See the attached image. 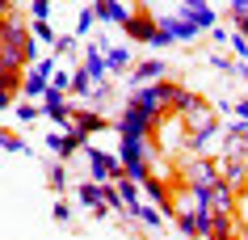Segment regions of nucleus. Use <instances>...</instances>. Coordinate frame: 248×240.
I'll return each mask as SVG.
<instances>
[{"instance_id": "24", "label": "nucleus", "mask_w": 248, "mask_h": 240, "mask_svg": "<svg viewBox=\"0 0 248 240\" xmlns=\"http://www.w3.org/2000/svg\"><path fill=\"white\" fill-rule=\"evenodd\" d=\"M114 190H118V198H122V202H139V198H143V186L131 181V177H118Z\"/></svg>"}, {"instance_id": "20", "label": "nucleus", "mask_w": 248, "mask_h": 240, "mask_svg": "<svg viewBox=\"0 0 248 240\" xmlns=\"http://www.w3.org/2000/svg\"><path fill=\"white\" fill-rule=\"evenodd\" d=\"M135 224L147 227V232H160V227L169 224V215L160 211V207H147V202H139V215H135Z\"/></svg>"}, {"instance_id": "11", "label": "nucleus", "mask_w": 248, "mask_h": 240, "mask_svg": "<svg viewBox=\"0 0 248 240\" xmlns=\"http://www.w3.org/2000/svg\"><path fill=\"white\" fill-rule=\"evenodd\" d=\"M97 47H101V55H105V72H109V76H126V67L135 64L131 59V47H126V42H109V38H97Z\"/></svg>"}, {"instance_id": "29", "label": "nucleus", "mask_w": 248, "mask_h": 240, "mask_svg": "<svg viewBox=\"0 0 248 240\" xmlns=\"http://www.w3.org/2000/svg\"><path fill=\"white\" fill-rule=\"evenodd\" d=\"M38 114H42V106H30V97L21 101V106H13V118L21 122V127H30V122L38 118Z\"/></svg>"}, {"instance_id": "39", "label": "nucleus", "mask_w": 248, "mask_h": 240, "mask_svg": "<svg viewBox=\"0 0 248 240\" xmlns=\"http://www.w3.org/2000/svg\"><path fill=\"white\" fill-rule=\"evenodd\" d=\"M232 114L240 122H248V97H235V101H232Z\"/></svg>"}, {"instance_id": "30", "label": "nucleus", "mask_w": 248, "mask_h": 240, "mask_svg": "<svg viewBox=\"0 0 248 240\" xmlns=\"http://www.w3.org/2000/svg\"><path fill=\"white\" fill-rule=\"evenodd\" d=\"M21 76H26V72H9V67H0V89H9V93H21Z\"/></svg>"}, {"instance_id": "12", "label": "nucleus", "mask_w": 248, "mask_h": 240, "mask_svg": "<svg viewBox=\"0 0 248 240\" xmlns=\"http://www.w3.org/2000/svg\"><path fill=\"white\" fill-rule=\"evenodd\" d=\"M42 118H51L55 127H72V106H67V97L59 93V89H46L42 93Z\"/></svg>"}, {"instance_id": "38", "label": "nucleus", "mask_w": 248, "mask_h": 240, "mask_svg": "<svg viewBox=\"0 0 248 240\" xmlns=\"http://www.w3.org/2000/svg\"><path fill=\"white\" fill-rule=\"evenodd\" d=\"M227 9H232V21H244L248 17V0H232Z\"/></svg>"}, {"instance_id": "18", "label": "nucleus", "mask_w": 248, "mask_h": 240, "mask_svg": "<svg viewBox=\"0 0 248 240\" xmlns=\"http://www.w3.org/2000/svg\"><path fill=\"white\" fill-rule=\"evenodd\" d=\"M72 127H76L80 135H93V131H105L109 122H105V114H101V110H93V106H84V110H76V106H72Z\"/></svg>"}, {"instance_id": "25", "label": "nucleus", "mask_w": 248, "mask_h": 240, "mask_svg": "<svg viewBox=\"0 0 248 240\" xmlns=\"http://www.w3.org/2000/svg\"><path fill=\"white\" fill-rule=\"evenodd\" d=\"M46 186H51L55 194H63V190H67V169H63V160H55L51 169H46Z\"/></svg>"}, {"instance_id": "9", "label": "nucleus", "mask_w": 248, "mask_h": 240, "mask_svg": "<svg viewBox=\"0 0 248 240\" xmlns=\"http://www.w3.org/2000/svg\"><path fill=\"white\" fill-rule=\"evenodd\" d=\"M76 202L93 215V219H101V215L109 211V202H105V186H101V181H93V177L76 186Z\"/></svg>"}, {"instance_id": "34", "label": "nucleus", "mask_w": 248, "mask_h": 240, "mask_svg": "<svg viewBox=\"0 0 248 240\" xmlns=\"http://www.w3.org/2000/svg\"><path fill=\"white\" fill-rule=\"evenodd\" d=\"M51 89H59V93L72 89V72H67V67H55V72H51Z\"/></svg>"}, {"instance_id": "3", "label": "nucleus", "mask_w": 248, "mask_h": 240, "mask_svg": "<svg viewBox=\"0 0 248 240\" xmlns=\"http://www.w3.org/2000/svg\"><path fill=\"white\" fill-rule=\"evenodd\" d=\"M114 131L122 135V139H152V135L160 131V122H152V118H143L139 110L126 101V106L118 110V118H114Z\"/></svg>"}, {"instance_id": "26", "label": "nucleus", "mask_w": 248, "mask_h": 240, "mask_svg": "<svg viewBox=\"0 0 248 240\" xmlns=\"http://www.w3.org/2000/svg\"><path fill=\"white\" fill-rule=\"evenodd\" d=\"M93 26H97V9L89 4V9H80V13H76V30H72V34H76V38H84Z\"/></svg>"}, {"instance_id": "32", "label": "nucleus", "mask_w": 248, "mask_h": 240, "mask_svg": "<svg viewBox=\"0 0 248 240\" xmlns=\"http://www.w3.org/2000/svg\"><path fill=\"white\" fill-rule=\"evenodd\" d=\"M30 30H34V38H42V42H55V38H59L51 21H34V17H30Z\"/></svg>"}, {"instance_id": "6", "label": "nucleus", "mask_w": 248, "mask_h": 240, "mask_svg": "<svg viewBox=\"0 0 248 240\" xmlns=\"http://www.w3.org/2000/svg\"><path fill=\"white\" fill-rule=\"evenodd\" d=\"M55 67H59V64H55L51 55H46V59H34V64L26 67V76H21V93H26L30 101L51 89V72H55Z\"/></svg>"}, {"instance_id": "40", "label": "nucleus", "mask_w": 248, "mask_h": 240, "mask_svg": "<svg viewBox=\"0 0 248 240\" xmlns=\"http://www.w3.org/2000/svg\"><path fill=\"white\" fill-rule=\"evenodd\" d=\"M9 106H13V93H9V89H0V114H4Z\"/></svg>"}, {"instance_id": "7", "label": "nucleus", "mask_w": 248, "mask_h": 240, "mask_svg": "<svg viewBox=\"0 0 248 240\" xmlns=\"http://www.w3.org/2000/svg\"><path fill=\"white\" fill-rule=\"evenodd\" d=\"M156 26L164 30V34H169L172 42H194L198 34H202V30L194 26V17L185 13V9H172V13H160V17H156Z\"/></svg>"}, {"instance_id": "35", "label": "nucleus", "mask_w": 248, "mask_h": 240, "mask_svg": "<svg viewBox=\"0 0 248 240\" xmlns=\"http://www.w3.org/2000/svg\"><path fill=\"white\" fill-rule=\"evenodd\" d=\"M210 67H215V72H223V76H232V72H235V64L227 59V55H219V51L210 55Z\"/></svg>"}, {"instance_id": "10", "label": "nucleus", "mask_w": 248, "mask_h": 240, "mask_svg": "<svg viewBox=\"0 0 248 240\" xmlns=\"http://www.w3.org/2000/svg\"><path fill=\"white\" fill-rule=\"evenodd\" d=\"M93 9H97V21L118 26V30L135 17V4H131V0H93Z\"/></svg>"}, {"instance_id": "5", "label": "nucleus", "mask_w": 248, "mask_h": 240, "mask_svg": "<svg viewBox=\"0 0 248 240\" xmlns=\"http://www.w3.org/2000/svg\"><path fill=\"white\" fill-rule=\"evenodd\" d=\"M80 152H84V164H89V177L93 181H118V177H122V164H118V156H105L101 147H93V144H84L80 147Z\"/></svg>"}, {"instance_id": "41", "label": "nucleus", "mask_w": 248, "mask_h": 240, "mask_svg": "<svg viewBox=\"0 0 248 240\" xmlns=\"http://www.w3.org/2000/svg\"><path fill=\"white\" fill-rule=\"evenodd\" d=\"M235 76H240V80L248 84V59H240V64H235Z\"/></svg>"}, {"instance_id": "31", "label": "nucleus", "mask_w": 248, "mask_h": 240, "mask_svg": "<svg viewBox=\"0 0 248 240\" xmlns=\"http://www.w3.org/2000/svg\"><path fill=\"white\" fill-rule=\"evenodd\" d=\"M51 47H55V55H72V51H80V38L76 34H59Z\"/></svg>"}, {"instance_id": "43", "label": "nucleus", "mask_w": 248, "mask_h": 240, "mask_svg": "<svg viewBox=\"0 0 248 240\" xmlns=\"http://www.w3.org/2000/svg\"><path fill=\"white\" fill-rule=\"evenodd\" d=\"M232 240H240V232H235V236H232Z\"/></svg>"}, {"instance_id": "8", "label": "nucleus", "mask_w": 248, "mask_h": 240, "mask_svg": "<svg viewBox=\"0 0 248 240\" xmlns=\"http://www.w3.org/2000/svg\"><path fill=\"white\" fill-rule=\"evenodd\" d=\"M84 144H89V135H80L76 127H67V131L59 127V131H51V135H46V152H51L55 160H67V156H76V152H80Z\"/></svg>"}, {"instance_id": "36", "label": "nucleus", "mask_w": 248, "mask_h": 240, "mask_svg": "<svg viewBox=\"0 0 248 240\" xmlns=\"http://www.w3.org/2000/svg\"><path fill=\"white\" fill-rule=\"evenodd\" d=\"M51 215H55V224H67V219H72V207H67V202H63V194H59V198H55Z\"/></svg>"}, {"instance_id": "42", "label": "nucleus", "mask_w": 248, "mask_h": 240, "mask_svg": "<svg viewBox=\"0 0 248 240\" xmlns=\"http://www.w3.org/2000/svg\"><path fill=\"white\" fill-rule=\"evenodd\" d=\"M240 240H248V232H240Z\"/></svg>"}, {"instance_id": "33", "label": "nucleus", "mask_w": 248, "mask_h": 240, "mask_svg": "<svg viewBox=\"0 0 248 240\" xmlns=\"http://www.w3.org/2000/svg\"><path fill=\"white\" fill-rule=\"evenodd\" d=\"M227 47H232L235 59H248V38L240 34V30H232V38H227Z\"/></svg>"}, {"instance_id": "16", "label": "nucleus", "mask_w": 248, "mask_h": 240, "mask_svg": "<svg viewBox=\"0 0 248 240\" xmlns=\"http://www.w3.org/2000/svg\"><path fill=\"white\" fill-rule=\"evenodd\" d=\"M235 202H240V190H232L223 177L206 190V207H210V211H235Z\"/></svg>"}, {"instance_id": "2", "label": "nucleus", "mask_w": 248, "mask_h": 240, "mask_svg": "<svg viewBox=\"0 0 248 240\" xmlns=\"http://www.w3.org/2000/svg\"><path fill=\"white\" fill-rule=\"evenodd\" d=\"M0 47H17V51L26 55V64H34V59H38L34 30H30V21H26V13H21V9H13V13L0 17Z\"/></svg>"}, {"instance_id": "28", "label": "nucleus", "mask_w": 248, "mask_h": 240, "mask_svg": "<svg viewBox=\"0 0 248 240\" xmlns=\"http://www.w3.org/2000/svg\"><path fill=\"white\" fill-rule=\"evenodd\" d=\"M55 4H59V0H30V17H34V21H51Z\"/></svg>"}, {"instance_id": "14", "label": "nucleus", "mask_w": 248, "mask_h": 240, "mask_svg": "<svg viewBox=\"0 0 248 240\" xmlns=\"http://www.w3.org/2000/svg\"><path fill=\"white\" fill-rule=\"evenodd\" d=\"M215 164H219V177H223L232 190H244V181H248V164H244V156H219Z\"/></svg>"}, {"instance_id": "27", "label": "nucleus", "mask_w": 248, "mask_h": 240, "mask_svg": "<svg viewBox=\"0 0 248 240\" xmlns=\"http://www.w3.org/2000/svg\"><path fill=\"white\" fill-rule=\"evenodd\" d=\"M0 147H4V152H17V156H21V152L30 156V144L21 135H13V131H0Z\"/></svg>"}, {"instance_id": "21", "label": "nucleus", "mask_w": 248, "mask_h": 240, "mask_svg": "<svg viewBox=\"0 0 248 240\" xmlns=\"http://www.w3.org/2000/svg\"><path fill=\"white\" fill-rule=\"evenodd\" d=\"M80 67H89L97 80L109 76V72H105V55H101V47H97V42H89V47H84V64H80Z\"/></svg>"}, {"instance_id": "37", "label": "nucleus", "mask_w": 248, "mask_h": 240, "mask_svg": "<svg viewBox=\"0 0 248 240\" xmlns=\"http://www.w3.org/2000/svg\"><path fill=\"white\" fill-rule=\"evenodd\" d=\"M227 38H232V30H227V26H215V30H210V42H215V47H227Z\"/></svg>"}, {"instance_id": "17", "label": "nucleus", "mask_w": 248, "mask_h": 240, "mask_svg": "<svg viewBox=\"0 0 248 240\" xmlns=\"http://www.w3.org/2000/svg\"><path fill=\"white\" fill-rule=\"evenodd\" d=\"M164 72H169L164 59H143V64H135V72L126 76V89H135V84H152V80H164Z\"/></svg>"}, {"instance_id": "19", "label": "nucleus", "mask_w": 248, "mask_h": 240, "mask_svg": "<svg viewBox=\"0 0 248 240\" xmlns=\"http://www.w3.org/2000/svg\"><path fill=\"white\" fill-rule=\"evenodd\" d=\"M232 236H235V211H210L206 240H232Z\"/></svg>"}, {"instance_id": "22", "label": "nucleus", "mask_w": 248, "mask_h": 240, "mask_svg": "<svg viewBox=\"0 0 248 240\" xmlns=\"http://www.w3.org/2000/svg\"><path fill=\"white\" fill-rule=\"evenodd\" d=\"M93 84H97V76H93L89 67H72V93H76L80 101L89 97V89H93Z\"/></svg>"}, {"instance_id": "15", "label": "nucleus", "mask_w": 248, "mask_h": 240, "mask_svg": "<svg viewBox=\"0 0 248 240\" xmlns=\"http://www.w3.org/2000/svg\"><path fill=\"white\" fill-rule=\"evenodd\" d=\"M139 186H143V194H147V198H152V202H156V207H160V211H164V215H169V219H172V215H177V207H172V190L164 186L160 177H152V173H147L143 181H139Z\"/></svg>"}, {"instance_id": "23", "label": "nucleus", "mask_w": 248, "mask_h": 240, "mask_svg": "<svg viewBox=\"0 0 248 240\" xmlns=\"http://www.w3.org/2000/svg\"><path fill=\"white\" fill-rule=\"evenodd\" d=\"M185 13L194 17V26L202 30V34H210V30L219 26V13H215V9H210V4H202V9H185Z\"/></svg>"}, {"instance_id": "4", "label": "nucleus", "mask_w": 248, "mask_h": 240, "mask_svg": "<svg viewBox=\"0 0 248 240\" xmlns=\"http://www.w3.org/2000/svg\"><path fill=\"white\" fill-rule=\"evenodd\" d=\"M181 177H185V186L194 190V194H206V190L219 181V164L206 160V156H189L181 164Z\"/></svg>"}, {"instance_id": "13", "label": "nucleus", "mask_w": 248, "mask_h": 240, "mask_svg": "<svg viewBox=\"0 0 248 240\" xmlns=\"http://www.w3.org/2000/svg\"><path fill=\"white\" fill-rule=\"evenodd\" d=\"M122 34H126V38H135V42H147V47H152V42H156V34H160V26H156V17H152V13H135L131 21L122 26Z\"/></svg>"}, {"instance_id": "1", "label": "nucleus", "mask_w": 248, "mask_h": 240, "mask_svg": "<svg viewBox=\"0 0 248 240\" xmlns=\"http://www.w3.org/2000/svg\"><path fill=\"white\" fill-rule=\"evenodd\" d=\"M118 164H122V177L143 181V177L160 164V147L152 144V139H122V135H118Z\"/></svg>"}]
</instances>
